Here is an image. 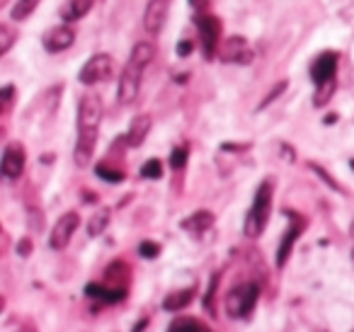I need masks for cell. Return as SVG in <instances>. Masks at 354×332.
Listing matches in <instances>:
<instances>
[{
  "instance_id": "cell-10",
  "label": "cell",
  "mask_w": 354,
  "mask_h": 332,
  "mask_svg": "<svg viewBox=\"0 0 354 332\" xmlns=\"http://www.w3.org/2000/svg\"><path fill=\"white\" fill-rule=\"evenodd\" d=\"M78 225H80L78 211H66V214L61 216L59 221H56L54 228H51V235H49L51 250H64V248H68L71 238H73V233L78 230Z\"/></svg>"
},
{
  "instance_id": "cell-37",
  "label": "cell",
  "mask_w": 354,
  "mask_h": 332,
  "mask_svg": "<svg viewBox=\"0 0 354 332\" xmlns=\"http://www.w3.org/2000/svg\"><path fill=\"white\" fill-rule=\"evenodd\" d=\"M352 332H354V330H352Z\"/></svg>"
},
{
  "instance_id": "cell-18",
  "label": "cell",
  "mask_w": 354,
  "mask_h": 332,
  "mask_svg": "<svg viewBox=\"0 0 354 332\" xmlns=\"http://www.w3.org/2000/svg\"><path fill=\"white\" fill-rule=\"evenodd\" d=\"M129 279H131V269L124 259H114L104 272V284H109V286L129 288Z\"/></svg>"
},
{
  "instance_id": "cell-35",
  "label": "cell",
  "mask_w": 354,
  "mask_h": 332,
  "mask_svg": "<svg viewBox=\"0 0 354 332\" xmlns=\"http://www.w3.org/2000/svg\"><path fill=\"white\" fill-rule=\"evenodd\" d=\"M10 98H12V85H8V88L3 90V100H6V104L10 102Z\"/></svg>"
},
{
  "instance_id": "cell-16",
  "label": "cell",
  "mask_w": 354,
  "mask_h": 332,
  "mask_svg": "<svg viewBox=\"0 0 354 332\" xmlns=\"http://www.w3.org/2000/svg\"><path fill=\"white\" fill-rule=\"evenodd\" d=\"M93 6H95V0H66L64 6H61L59 15L66 25H71V22L83 20V17L93 10Z\"/></svg>"
},
{
  "instance_id": "cell-33",
  "label": "cell",
  "mask_w": 354,
  "mask_h": 332,
  "mask_svg": "<svg viewBox=\"0 0 354 332\" xmlns=\"http://www.w3.org/2000/svg\"><path fill=\"white\" fill-rule=\"evenodd\" d=\"M189 51H192V44H189V42H180V46H177V54L189 56Z\"/></svg>"
},
{
  "instance_id": "cell-32",
  "label": "cell",
  "mask_w": 354,
  "mask_h": 332,
  "mask_svg": "<svg viewBox=\"0 0 354 332\" xmlns=\"http://www.w3.org/2000/svg\"><path fill=\"white\" fill-rule=\"evenodd\" d=\"M223 151H245L248 143H223Z\"/></svg>"
},
{
  "instance_id": "cell-27",
  "label": "cell",
  "mask_w": 354,
  "mask_h": 332,
  "mask_svg": "<svg viewBox=\"0 0 354 332\" xmlns=\"http://www.w3.org/2000/svg\"><path fill=\"white\" fill-rule=\"evenodd\" d=\"M12 42H15V32L10 25H0V56H6L10 51Z\"/></svg>"
},
{
  "instance_id": "cell-30",
  "label": "cell",
  "mask_w": 354,
  "mask_h": 332,
  "mask_svg": "<svg viewBox=\"0 0 354 332\" xmlns=\"http://www.w3.org/2000/svg\"><path fill=\"white\" fill-rule=\"evenodd\" d=\"M284 90H286V83H284V80H281V83L277 85L274 90H270V95H267V98H265V100H262V102H260V109H265V107H267V104H270V102H274V100L279 98V95L284 93Z\"/></svg>"
},
{
  "instance_id": "cell-4",
  "label": "cell",
  "mask_w": 354,
  "mask_h": 332,
  "mask_svg": "<svg viewBox=\"0 0 354 332\" xmlns=\"http://www.w3.org/2000/svg\"><path fill=\"white\" fill-rule=\"evenodd\" d=\"M272 199H274V185H272V180H265L257 187L255 196H252V206L245 216V225H243L245 238L255 240L265 233L267 221H270L272 214Z\"/></svg>"
},
{
  "instance_id": "cell-23",
  "label": "cell",
  "mask_w": 354,
  "mask_h": 332,
  "mask_svg": "<svg viewBox=\"0 0 354 332\" xmlns=\"http://www.w3.org/2000/svg\"><path fill=\"white\" fill-rule=\"evenodd\" d=\"M218 282H221V274H212V279H209V288H207V293H204V311H207L209 315H216V308H214V296H216Z\"/></svg>"
},
{
  "instance_id": "cell-25",
  "label": "cell",
  "mask_w": 354,
  "mask_h": 332,
  "mask_svg": "<svg viewBox=\"0 0 354 332\" xmlns=\"http://www.w3.org/2000/svg\"><path fill=\"white\" fill-rule=\"evenodd\" d=\"M141 175L146 177V180H160V177H162V163L158 160V158L146 160V163H143V167H141Z\"/></svg>"
},
{
  "instance_id": "cell-28",
  "label": "cell",
  "mask_w": 354,
  "mask_h": 332,
  "mask_svg": "<svg viewBox=\"0 0 354 332\" xmlns=\"http://www.w3.org/2000/svg\"><path fill=\"white\" fill-rule=\"evenodd\" d=\"M308 167H310V170H313V172H315V175H318V177H323V180H325V185H328L330 190H335V192H339V194H344V190H342V187L337 185V182H335V177H330L328 172H325L323 167L318 165V163H308Z\"/></svg>"
},
{
  "instance_id": "cell-7",
  "label": "cell",
  "mask_w": 354,
  "mask_h": 332,
  "mask_svg": "<svg viewBox=\"0 0 354 332\" xmlns=\"http://www.w3.org/2000/svg\"><path fill=\"white\" fill-rule=\"evenodd\" d=\"M112 73H114L112 56L109 54H95L83 64L78 78L83 85H97V83H104V80L112 78Z\"/></svg>"
},
{
  "instance_id": "cell-21",
  "label": "cell",
  "mask_w": 354,
  "mask_h": 332,
  "mask_svg": "<svg viewBox=\"0 0 354 332\" xmlns=\"http://www.w3.org/2000/svg\"><path fill=\"white\" fill-rule=\"evenodd\" d=\"M109 216L112 214H109L107 206H100V209L90 216V221H88V235L90 238H97V235L104 233V228L109 225Z\"/></svg>"
},
{
  "instance_id": "cell-3",
  "label": "cell",
  "mask_w": 354,
  "mask_h": 332,
  "mask_svg": "<svg viewBox=\"0 0 354 332\" xmlns=\"http://www.w3.org/2000/svg\"><path fill=\"white\" fill-rule=\"evenodd\" d=\"M337 64H339L337 51H323L310 64V80L315 85V93H313L315 107H325L333 100L335 88H337Z\"/></svg>"
},
{
  "instance_id": "cell-12",
  "label": "cell",
  "mask_w": 354,
  "mask_h": 332,
  "mask_svg": "<svg viewBox=\"0 0 354 332\" xmlns=\"http://www.w3.org/2000/svg\"><path fill=\"white\" fill-rule=\"evenodd\" d=\"M167 6L170 0H148L146 10H143V30L148 35H160L167 20Z\"/></svg>"
},
{
  "instance_id": "cell-17",
  "label": "cell",
  "mask_w": 354,
  "mask_h": 332,
  "mask_svg": "<svg viewBox=\"0 0 354 332\" xmlns=\"http://www.w3.org/2000/svg\"><path fill=\"white\" fill-rule=\"evenodd\" d=\"M194 293H197V286H187V288H177V291L167 293L165 301H162V311L167 313H177L187 308L189 303L194 301Z\"/></svg>"
},
{
  "instance_id": "cell-14",
  "label": "cell",
  "mask_w": 354,
  "mask_h": 332,
  "mask_svg": "<svg viewBox=\"0 0 354 332\" xmlns=\"http://www.w3.org/2000/svg\"><path fill=\"white\" fill-rule=\"evenodd\" d=\"M85 296H90L93 301L107 303V306H117V303H122L124 298L129 296V288L109 286V284H104V282H90L88 286H85Z\"/></svg>"
},
{
  "instance_id": "cell-13",
  "label": "cell",
  "mask_w": 354,
  "mask_h": 332,
  "mask_svg": "<svg viewBox=\"0 0 354 332\" xmlns=\"http://www.w3.org/2000/svg\"><path fill=\"white\" fill-rule=\"evenodd\" d=\"M75 42V32L71 30L68 25H61V27H51L46 30V35L41 37V44L49 54H61V51L71 49Z\"/></svg>"
},
{
  "instance_id": "cell-5",
  "label": "cell",
  "mask_w": 354,
  "mask_h": 332,
  "mask_svg": "<svg viewBox=\"0 0 354 332\" xmlns=\"http://www.w3.org/2000/svg\"><path fill=\"white\" fill-rule=\"evenodd\" d=\"M260 301V284L243 282L226 293V315L231 320H248Z\"/></svg>"
},
{
  "instance_id": "cell-22",
  "label": "cell",
  "mask_w": 354,
  "mask_h": 332,
  "mask_svg": "<svg viewBox=\"0 0 354 332\" xmlns=\"http://www.w3.org/2000/svg\"><path fill=\"white\" fill-rule=\"evenodd\" d=\"M39 3H41V0H17L15 6H12V10H10V17L15 22L27 20V17L37 10V6H39Z\"/></svg>"
},
{
  "instance_id": "cell-36",
  "label": "cell",
  "mask_w": 354,
  "mask_h": 332,
  "mask_svg": "<svg viewBox=\"0 0 354 332\" xmlns=\"http://www.w3.org/2000/svg\"><path fill=\"white\" fill-rule=\"evenodd\" d=\"M352 257H354V255H352Z\"/></svg>"
},
{
  "instance_id": "cell-15",
  "label": "cell",
  "mask_w": 354,
  "mask_h": 332,
  "mask_svg": "<svg viewBox=\"0 0 354 332\" xmlns=\"http://www.w3.org/2000/svg\"><path fill=\"white\" fill-rule=\"evenodd\" d=\"M151 114H136V117L131 119V124H129V131H127V143L129 148H138L143 141H146L148 131H151Z\"/></svg>"
},
{
  "instance_id": "cell-2",
  "label": "cell",
  "mask_w": 354,
  "mask_h": 332,
  "mask_svg": "<svg viewBox=\"0 0 354 332\" xmlns=\"http://www.w3.org/2000/svg\"><path fill=\"white\" fill-rule=\"evenodd\" d=\"M153 56H156V49L148 42H138L131 49L129 61L124 64L122 75H119V93H117L119 104H131L138 98V90H141L143 83V71L153 61Z\"/></svg>"
},
{
  "instance_id": "cell-34",
  "label": "cell",
  "mask_w": 354,
  "mask_h": 332,
  "mask_svg": "<svg viewBox=\"0 0 354 332\" xmlns=\"http://www.w3.org/2000/svg\"><path fill=\"white\" fill-rule=\"evenodd\" d=\"M148 327V317H141V320L136 322V325L131 327V332H143Z\"/></svg>"
},
{
  "instance_id": "cell-29",
  "label": "cell",
  "mask_w": 354,
  "mask_h": 332,
  "mask_svg": "<svg viewBox=\"0 0 354 332\" xmlns=\"http://www.w3.org/2000/svg\"><path fill=\"white\" fill-rule=\"evenodd\" d=\"M138 255H141V257H146V259L158 257V255H160V245L153 243V240H143V243L138 245Z\"/></svg>"
},
{
  "instance_id": "cell-31",
  "label": "cell",
  "mask_w": 354,
  "mask_h": 332,
  "mask_svg": "<svg viewBox=\"0 0 354 332\" xmlns=\"http://www.w3.org/2000/svg\"><path fill=\"white\" fill-rule=\"evenodd\" d=\"M30 252H32V240L22 238L20 243H17V255H20V257H30Z\"/></svg>"
},
{
  "instance_id": "cell-9",
  "label": "cell",
  "mask_w": 354,
  "mask_h": 332,
  "mask_svg": "<svg viewBox=\"0 0 354 332\" xmlns=\"http://www.w3.org/2000/svg\"><path fill=\"white\" fill-rule=\"evenodd\" d=\"M286 216L291 219V225L286 228V233L281 235V243H279V250H277V269H281L286 264V259L291 257V250H294L296 240L301 238V233H304L306 228V219L304 216H299L296 211H284Z\"/></svg>"
},
{
  "instance_id": "cell-1",
  "label": "cell",
  "mask_w": 354,
  "mask_h": 332,
  "mask_svg": "<svg viewBox=\"0 0 354 332\" xmlns=\"http://www.w3.org/2000/svg\"><path fill=\"white\" fill-rule=\"evenodd\" d=\"M100 122H102V100L88 93L80 98L78 104V138H75L73 160L78 167H88L97 146Z\"/></svg>"
},
{
  "instance_id": "cell-26",
  "label": "cell",
  "mask_w": 354,
  "mask_h": 332,
  "mask_svg": "<svg viewBox=\"0 0 354 332\" xmlns=\"http://www.w3.org/2000/svg\"><path fill=\"white\" fill-rule=\"evenodd\" d=\"M187 158H189V148L177 146L175 151L170 153V167L172 170H183V167L187 165Z\"/></svg>"
},
{
  "instance_id": "cell-24",
  "label": "cell",
  "mask_w": 354,
  "mask_h": 332,
  "mask_svg": "<svg viewBox=\"0 0 354 332\" xmlns=\"http://www.w3.org/2000/svg\"><path fill=\"white\" fill-rule=\"evenodd\" d=\"M95 175H97L100 180L109 182V185H117V182H122V180H124V172H122V170H117V167L104 165V163H100V165L95 167Z\"/></svg>"
},
{
  "instance_id": "cell-6",
  "label": "cell",
  "mask_w": 354,
  "mask_h": 332,
  "mask_svg": "<svg viewBox=\"0 0 354 332\" xmlns=\"http://www.w3.org/2000/svg\"><path fill=\"white\" fill-rule=\"evenodd\" d=\"M194 25L199 30V39H202V51H204V59L212 61L214 56L218 54V42H221V22H218L216 15L202 8V10L194 12Z\"/></svg>"
},
{
  "instance_id": "cell-11",
  "label": "cell",
  "mask_w": 354,
  "mask_h": 332,
  "mask_svg": "<svg viewBox=\"0 0 354 332\" xmlns=\"http://www.w3.org/2000/svg\"><path fill=\"white\" fill-rule=\"evenodd\" d=\"M25 163H27L25 146L12 141V143H8L6 151H3L0 172H3V177H8V180H20V175L25 172Z\"/></svg>"
},
{
  "instance_id": "cell-8",
  "label": "cell",
  "mask_w": 354,
  "mask_h": 332,
  "mask_svg": "<svg viewBox=\"0 0 354 332\" xmlns=\"http://www.w3.org/2000/svg\"><path fill=\"white\" fill-rule=\"evenodd\" d=\"M218 56H221L223 64H236V66H250L255 61V49L248 44L245 37L233 35L228 37L226 42L218 49Z\"/></svg>"
},
{
  "instance_id": "cell-19",
  "label": "cell",
  "mask_w": 354,
  "mask_h": 332,
  "mask_svg": "<svg viewBox=\"0 0 354 332\" xmlns=\"http://www.w3.org/2000/svg\"><path fill=\"white\" fill-rule=\"evenodd\" d=\"M214 223H216V219H214L212 211H194L192 216H187V219L183 221V228L187 230V233L202 235V233H207L209 228H214Z\"/></svg>"
},
{
  "instance_id": "cell-20",
  "label": "cell",
  "mask_w": 354,
  "mask_h": 332,
  "mask_svg": "<svg viewBox=\"0 0 354 332\" xmlns=\"http://www.w3.org/2000/svg\"><path fill=\"white\" fill-rule=\"evenodd\" d=\"M167 332H214V330L207 322L197 320V317L183 315V317H175V320L167 325Z\"/></svg>"
}]
</instances>
